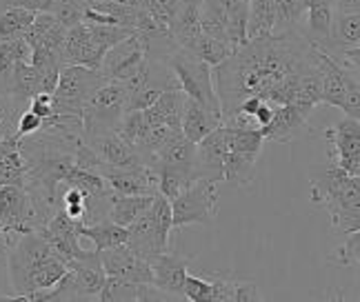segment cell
<instances>
[{
	"label": "cell",
	"instance_id": "obj_8",
	"mask_svg": "<svg viewBox=\"0 0 360 302\" xmlns=\"http://www.w3.org/2000/svg\"><path fill=\"white\" fill-rule=\"evenodd\" d=\"M147 47H149L147 36L134 32L129 38H124L122 43L105 51L103 63H101V74L107 80L124 82L141 70L143 63L147 60Z\"/></svg>",
	"mask_w": 360,
	"mask_h": 302
},
{
	"label": "cell",
	"instance_id": "obj_43",
	"mask_svg": "<svg viewBox=\"0 0 360 302\" xmlns=\"http://www.w3.org/2000/svg\"><path fill=\"white\" fill-rule=\"evenodd\" d=\"M51 13L56 16V20L63 25V27H74V25H80L82 22V13H85V7H82L78 0H69V3H58L51 7Z\"/></svg>",
	"mask_w": 360,
	"mask_h": 302
},
{
	"label": "cell",
	"instance_id": "obj_2",
	"mask_svg": "<svg viewBox=\"0 0 360 302\" xmlns=\"http://www.w3.org/2000/svg\"><path fill=\"white\" fill-rule=\"evenodd\" d=\"M311 204L331 216V227L340 236L360 231V176L345 173L334 162L309 178Z\"/></svg>",
	"mask_w": 360,
	"mask_h": 302
},
{
	"label": "cell",
	"instance_id": "obj_9",
	"mask_svg": "<svg viewBox=\"0 0 360 302\" xmlns=\"http://www.w3.org/2000/svg\"><path fill=\"white\" fill-rule=\"evenodd\" d=\"M331 145V162L349 176H360V120L345 116L334 127L325 129Z\"/></svg>",
	"mask_w": 360,
	"mask_h": 302
},
{
	"label": "cell",
	"instance_id": "obj_46",
	"mask_svg": "<svg viewBox=\"0 0 360 302\" xmlns=\"http://www.w3.org/2000/svg\"><path fill=\"white\" fill-rule=\"evenodd\" d=\"M43 118H38L36 114H32L30 109L27 112H22L16 120V131L22 136V138H27V136H36L40 129H43Z\"/></svg>",
	"mask_w": 360,
	"mask_h": 302
},
{
	"label": "cell",
	"instance_id": "obj_12",
	"mask_svg": "<svg viewBox=\"0 0 360 302\" xmlns=\"http://www.w3.org/2000/svg\"><path fill=\"white\" fill-rule=\"evenodd\" d=\"M101 263L105 269V276L122 278L136 284H151V280H154L149 263L143 258H138L127 244L101 251Z\"/></svg>",
	"mask_w": 360,
	"mask_h": 302
},
{
	"label": "cell",
	"instance_id": "obj_25",
	"mask_svg": "<svg viewBox=\"0 0 360 302\" xmlns=\"http://www.w3.org/2000/svg\"><path fill=\"white\" fill-rule=\"evenodd\" d=\"M276 7L274 0H249L247 11V40L265 38L274 34Z\"/></svg>",
	"mask_w": 360,
	"mask_h": 302
},
{
	"label": "cell",
	"instance_id": "obj_26",
	"mask_svg": "<svg viewBox=\"0 0 360 302\" xmlns=\"http://www.w3.org/2000/svg\"><path fill=\"white\" fill-rule=\"evenodd\" d=\"M7 80H9V96L16 100L30 103L40 91L38 74L30 63H16L11 70H7Z\"/></svg>",
	"mask_w": 360,
	"mask_h": 302
},
{
	"label": "cell",
	"instance_id": "obj_19",
	"mask_svg": "<svg viewBox=\"0 0 360 302\" xmlns=\"http://www.w3.org/2000/svg\"><path fill=\"white\" fill-rule=\"evenodd\" d=\"M220 125H223V116L210 112L196 100L185 98L183 118H180V131L185 133V138H189L191 143H200L207 133H212Z\"/></svg>",
	"mask_w": 360,
	"mask_h": 302
},
{
	"label": "cell",
	"instance_id": "obj_17",
	"mask_svg": "<svg viewBox=\"0 0 360 302\" xmlns=\"http://www.w3.org/2000/svg\"><path fill=\"white\" fill-rule=\"evenodd\" d=\"M174 45L180 49H191L200 32V0H178L174 18L167 27Z\"/></svg>",
	"mask_w": 360,
	"mask_h": 302
},
{
	"label": "cell",
	"instance_id": "obj_11",
	"mask_svg": "<svg viewBox=\"0 0 360 302\" xmlns=\"http://www.w3.org/2000/svg\"><path fill=\"white\" fill-rule=\"evenodd\" d=\"M314 109L300 107V105H281L274 109V118L267 122L265 127H260L262 138L287 145L294 143L300 133L309 131V116Z\"/></svg>",
	"mask_w": 360,
	"mask_h": 302
},
{
	"label": "cell",
	"instance_id": "obj_16",
	"mask_svg": "<svg viewBox=\"0 0 360 302\" xmlns=\"http://www.w3.org/2000/svg\"><path fill=\"white\" fill-rule=\"evenodd\" d=\"M82 143L89 145L96 156H98L107 167H116V169H124V167H136V164H143L141 156L136 154V149L124 143L116 131H103L89 136V138H82Z\"/></svg>",
	"mask_w": 360,
	"mask_h": 302
},
{
	"label": "cell",
	"instance_id": "obj_30",
	"mask_svg": "<svg viewBox=\"0 0 360 302\" xmlns=\"http://www.w3.org/2000/svg\"><path fill=\"white\" fill-rule=\"evenodd\" d=\"M158 171V194H162L169 202L185 191L193 180H198L196 173L189 169H176V167H154Z\"/></svg>",
	"mask_w": 360,
	"mask_h": 302
},
{
	"label": "cell",
	"instance_id": "obj_5",
	"mask_svg": "<svg viewBox=\"0 0 360 302\" xmlns=\"http://www.w3.org/2000/svg\"><path fill=\"white\" fill-rule=\"evenodd\" d=\"M105 82L107 78L101 74V70H89L82 65H63L56 91H53V114L82 116V107Z\"/></svg>",
	"mask_w": 360,
	"mask_h": 302
},
{
	"label": "cell",
	"instance_id": "obj_20",
	"mask_svg": "<svg viewBox=\"0 0 360 302\" xmlns=\"http://www.w3.org/2000/svg\"><path fill=\"white\" fill-rule=\"evenodd\" d=\"M185 98L187 96L180 89L162 91L154 105L143 109L147 125H167L172 129H180V118H183Z\"/></svg>",
	"mask_w": 360,
	"mask_h": 302
},
{
	"label": "cell",
	"instance_id": "obj_50",
	"mask_svg": "<svg viewBox=\"0 0 360 302\" xmlns=\"http://www.w3.org/2000/svg\"><path fill=\"white\" fill-rule=\"evenodd\" d=\"M78 3L85 7V9H98L103 7L105 3H109V0H78Z\"/></svg>",
	"mask_w": 360,
	"mask_h": 302
},
{
	"label": "cell",
	"instance_id": "obj_14",
	"mask_svg": "<svg viewBox=\"0 0 360 302\" xmlns=\"http://www.w3.org/2000/svg\"><path fill=\"white\" fill-rule=\"evenodd\" d=\"M103 56H105V51L91 40L87 22L69 27L63 51H60L63 65H82V67H89V70H101Z\"/></svg>",
	"mask_w": 360,
	"mask_h": 302
},
{
	"label": "cell",
	"instance_id": "obj_49",
	"mask_svg": "<svg viewBox=\"0 0 360 302\" xmlns=\"http://www.w3.org/2000/svg\"><path fill=\"white\" fill-rule=\"evenodd\" d=\"M274 109H276V105H271V103H262V105L256 109L254 118H256V122H258V127H265L267 122L274 118Z\"/></svg>",
	"mask_w": 360,
	"mask_h": 302
},
{
	"label": "cell",
	"instance_id": "obj_24",
	"mask_svg": "<svg viewBox=\"0 0 360 302\" xmlns=\"http://www.w3.org/2000/svg\"><path fill=\"white\" fill-rule=\"evenodd\" d=\"M78 233H80V238H87L94 242L96 251H105V249H112V247L127 244V227H120L109 221V218L91 223V225H80Z\"/></svg>",
	"mask_w": 360,
	"mask_h": 302
},
{
	"label": "cell",
	"instance_id": "obj_41",
	"mask_svg": "<svg viewBox=\"0 0 360 302\" xmlns=\"http://www.w3.org/2000/svg\"><path fill=\"white\" fill-rule=\"evenodd\" d=\"M145 11L149 13L151 18H154L160 27L167 29L174 13H176V7H178V0H141Z\"/></svg>",
	"mask_w": 360,
	"mask_h": 302
},
{
	"label": "cell",
	"instance_id": "obj_44",
	"mask_svg": "<svg viewBox=\"0 0 360 302\" xmlns=\"http://www.w3.org/2000/svg\"><path fill=\"white\" fill-rule=\"evenodd\" d=\"M342 112L345 116L349 118H358L360 120V82L358 78L349 80L347 85V91H345V100H342Z\"/></svg>",
	"mask_w": 360,
	"mask_h": 302
},
{
	"label": "cell",
	"instance_id": "obj_29",
	"mask_svg": "<svg viewBox=\"0 0 360 302\" xmlns=\"http://www.w3.org/2000/svg\"><path fill=\"white\" fill-rule=\"evenodd\" d=\"M274 7H276L274 34L300 32L298 27L304 20V11H307V0H274Z\"/></svg>",
	"mask_w": 360,
	"mask_h": 302
},
{
	"label": "cell",
	"instance_id": "obj_27",
	"mask_svg": "<svg viewBox=\"0 0 360 302\" xmlns=\"http://www.w3.org/2000/svg\"><path fill=\"white\" fill-rule=\"evenodd\" d=\"M256 156L238 154V151H227L223 162V180L229 187H245L254 180L256 176Z\"/></svg>",
	"mask_w": 360,
	"mask_h": 302
},
{
	"label": "cell",
	"instance_id": "obj_48",
	"mask_svg": "<svg viewBox=\"0 0 360 302\" xmlns=\"http://www.w3.org/2000/svg\"><path fill=\"white\" fill-rule=\"evenodd\" d=\"M3 3H5V7H22L34 13L51 11V7H53V0H3Z\"/></svg>",
	"mask_w": 360,
	"mask_h": 302
},
{
	"label": "cell",
	"instance_id": "obj_39",
	"mask_svg": "<svg viewBox=\"0 0 360 302\" xmlns=\"http://www.w3.org/2000/svg\"><path fill=\"white\" fill-rule=\"evenodd\" d=\"M63 204L60 207L65 209V214L69 218H74V221H80L85 218V209H87V198L89 194H85V191H80L78 187H69L63 183Z\"/></svg>",
	"mask_w": 360,
	"mask_h": 302
},
{
	"label": "cell",
	"instance_id": "obj_34",
	"mask_svg": "<svg viewBox=\"0 0 360 302\" xmlns=\"http://www.w3.org/2000/svg\"><path fill=\"white\" fill-rule=\"evenodd\" d=\"M32 45L25 36L16 38H0V72L11 70L16 63H30Z\"/></svg>",
	"mask_w": 360,
	"mask_h": 302
},
{
	"label": "cell",
	"instance_id": "obj_3",
	"mask_svg": "<svg viewBox=\"0 0 360 302\" xmlns=\"http://www.w3.org/2000/svg\"><path fill=\"white\" fill-rule=\"evenodd\" d=\"M165 60H167V65L172 67V72L178 80V87L187 98L200 103L202 107H207L210 112H214L218 116H223L220 100L214 89V78H212L210 65L180 47H174L167 56H165Z\"/></svg>",
	"mask_w": 360,
	"mask_h": 302
},
{
	"label": "cell",
	"instance_id": "obj_45",
	"mask_svg": "<svg viewBox=\"0 0 360 302\" xmlns=\"http://www.w3.org/2000/svg\"><path fill=\"white\" fill-rule=\"evenodd\" d=\"M30 112L36 114L38 118H43V122L49 120L53 116V96L45 93V91H38L30 100Z\"/></svg>",
	"mask_w": 360,
	"mask_h": 302
},
{
	"label": "cell",
	"instance_id": "obj_40",
	"mask_svg": "<svg viewBox=\"0 0 360 302\" xmlns=\"http://www.w3.org/2000/svg\"><path fill=\"white\" fill-rule=\"evenodd\" d=\"M185 300L189 302H212V282L205 276H196V273H187L185 278Z\"/></svg>",
	"mask_w": 360,
	"mask_h": 302
},
{
	"label": "cell",
	"instance_id": "obj_37",
	"mask_svg": "<svg viewBox=\"0 0 360 302\" xmlns=\"http://www.w3.org/2000/svg\"><path fill=\"white\" fill-rule=\"evenodd\" d=\"M98 300L103 302H129V300H138V284L129 282V280H122V278H114V276H107L105 284L98 294Z\"/></svg>",
	"mask_w": 360,
	"mask_h": 302
},
{
	"label": "cell",
	"instance_id": "obj_7",
	"mask_svg": "<svg viewBox=\"0 0 360 302\" xmlns=\"http://www.w3.org/2000/svg\"><path fill=\"white\" fill-rule=\"evenodd\" d=\"M0 227L9 240V247L25 233L38 231L40 218L36 211V204L25 187L3 185L0 187Z\"/></svg>",
	"mask_w": 360,
	"mask_h": 302
},
{
	"label": "cell",
	"instance_id": "obj_32",
	"mask_svg": "<svg viewBox=\"0 0 360 302\" xmlns=\"http://www.w3.org/2000/svg\"><path fill=\"white\" fill-rule=\"evenodd\" d=\"M36 13L22 7H5L0 13V38H16L25 36L32 27Z\"/></svg>",
	"mask_w": 360,
	"mask_h": 302
},
{
	"label": "cell",
	"instance_id": "obj_51",
	"mask_svg": "<svg viewBox=\"0 0 360 302\" xmlns=\"http://www.w3.org/2000/svg\"><path fill=\"white\" fill-rule=\"evenodd\" d=\"M7 251H9V240H7V236H5L3 227H0V256L7 254Z\"/></svg>",
	"mask_w": 360,
	"mask_h": 302
},
{
	"label": "cell",
	"instance_id": "obj_31",
	"mask_svg": "<svg viewBox=\"0 0 360 302\" xmlns=\"http://www.w3.org/2000/svg\"><path fill=\"white\" fill-rule=\"evenodd\" d=\"M225 127V125H223ZM227 131V147L229 151H238V154H247V156H260L262 149V131L260 127L256 129H236V127H225Z\"/></svg>",
	"mask_w": 360,
	"mask_h": 302
},
{
	"label": "cell",
	"instance_id": "obj_4",
	"mask_svg": "<svg viewBox=\"0 0 360 302\" xmlns=\"http://www.w3.org/2000/svg\"><path fill=\"white\" fill-rule=\"evenodd\" d=\"M124 112H127V89L118 80H107L82 107V138L103 131H116Z\"/></svg>",
	"mask_w": 360,
	"mask_h": 302
},
{
	"label": "cell",
	"instance_id": "obj_13",
	"mask_svg": "<svg viewBox=\"0 0 360 302\" xmlns=\"http://www.w3.org/2000/svg\"><path fill=\"white\" fill-rule=\"evenodd\" d=\"M149 267H151V284L162 296H172V298H185L183 289H185V278L189 273V260L187 258H180L174 254H158L156 258L149 260Z\"/></svg>",
	"mask_w": 360,
	"mask_h": 302
},
{
	"label": "cell",
	"instance_id": "obj_47",
	"mask_svg": "<svg viewBox=\"0 0 360 302\" xmlns=\"http://www.w3.org/2000/svg\"><path fill=\"white\" fill-rule=\"evenodd\" d=\"M256 300H260L258 284L236 278V284H233V302H256Z\"/></svg>",
	"mask_w": 360,
	"mask_h": 302
},
{
	"label": "cell",
	"instance_id": "obj_42",
	"mask_svg": "<svg viewBox=\"0 0 360 302\" xmlns=\"http://www.w3.org/2000/svg\"><path fill=\"white\" fill-rule=\"evenodd\" d=\"M212 282V302H233V284L236 278H231L229 273H212L205 276Z\"/></svg>",
	"mask_w": 360,
	"mask_h": 302
},
{
	"label": "cell",
	"instance_id": "obj_6",
	"mask_svg": "<svg viewBox=\"0 0 360 302\" xmlns=\"http://www.w3.org/2000/svg\"><path fill=\"white\" fill-rule=\"evenodd\" d=\"M218 183L198 178L185 191L172 200V221L174 229H183L187 225L210 227L218 211Z\"/></svg>",
	"mask_w": 360,
	"mask_h": 302
},
{
	"label": "cell",
	"instance_id": "obj_36",
	"mask_svg": "<svg viewBox=\"0 0 360 302\" xmlns=\"http://www.w3.org/2000/svg\"><path fill=\"white\" fill-rule=\"evenodd\" d=\"M360 258V233L354 231L345 236V242H340L334 251L327 256V265L331 267H358Z\"/></svg>",
	"mask_w": 360,
	"mask_h": 302
},
{
	"label": "cell",
	"instance_id": "obj_18",
	"mask_svg": "<svg viewBox=\"0 0 360 302\" xmlns=\"http://www.w3.org/2000/svg\"><path fill=\"white\" fill-rule=\"evenodd\" d=\"M151 167H176V169H189L196 173V143L185 138L183 131H174L165 145L156 151ZM198 178V176H196Z\"/></svg>",
	"mask_w": 360,
	"mask_h": 302
},
{
	"label": "cell",
	"instance_id": "obj_52",
	"mask_svg": "<svg viewBox=\"0 0 360 302\" xmlns=\"http://www.w3.org/2000/svg\"><path fill=\"white\" fill-rule=\"evenodd\" d=\"M58 3H69V0H53V5H58Z\"/></svg>",
	"mask_w": 360,
	"mask_h": 302
},
{
	"label": "cell",
	"instance_id": "obj_10",
	"mask_svg": "<svg viewBox=\"0 0 360 302\" xmlns=\"http://www.w3.org/2000/svg\"><path fill=\"white\" fill-rule=\"evenodd\" d=\"M101 176L112 187L116 196H156L158 194V171L151 164H136V167H105Z\"/></svg>",
	"mask_w": 360,
	"mask_h": 302
},
{
	"label": "cell",
	"instance_id": "obj_15",
	"mask_svg": "<svg viewBox=\"0 0 360 302\" xmlns=\"http://www.w3.org/2000/svg\"><path fill=\"white\" fill-rule=\"evenodd\" d=\"M227 151V131L220 125L212 133H207L200 143H196V176L212 183L223 180V162Z\"/></svg>",
	"mask_w": 360,
	"mask_h": 302
},
{
	"label": "cell",
	"instance_id": "obj_28",
	"mask_svg": "<svg viewBox=\"0 0 360 302\" xmlns=\"http://www.w3.org/2000/svg\"><path fill=\"white\" fill-rule=\"evenodd\" d=\"M151 200H154V196H114L107 218L120 227H129L147 211Z\"/></svg>",
	"mask_w": 360,
	"mask_h": 302
},
{
	"label": "cell",
	"instance_id": "obj_38",
	"mask_svg": "<svg viewBox=\"0 0 360 302\" xmlns=\"http://www.w3.org/2000/svg\"><path fill=\"white\" fill-rule=\"evenodd\" d=\"M89 34H91L94 43L98 45L103 51H107L114 45L122 43L124 38H129L134 34V29L122 27V25H89Z\"/></svg>",
	"mask_w": 360,
	"mask_h": 302
},
{
	"label": "cell",
	"instance_id": "obj_33",
	"mask_svg": "<svg viewBox=\"0 0 360 302\" xmlns=\"http://www.w3.org/2000/svg\"><path fill=\"white\" fill-rule=\"evenodd\" d=\"M189 53H193L196 58H200L202 63H207L210 67H216L223 63L229 53L233 51L227 43H223V40H216L212 36H205L200 34L196 38V43L191 45V49H187Z\"/></svg>",
	"mask_w": 360,
	"mask_h": 302
},
{
	"label": "cell",
	"instance_id": "obj_35",
	"mask_svg": "<svg viewBox=\"0 0 360 302\" xmlns=\"http://www.w3.org/2000/svg\"><path fill=\"white\" fill-rule=\"evenodd\" d=\"M147 129H149V125L145 120V114L138 112V109H131V112H124V116L120 118L116 133L124 143H129L136 149V145L143 140V136L147 133Z\"/></svg>",
	"mask_w": 360,
	"mask_h": 302
},
{
	"label": "cell",
	"instance_id": "obj_21",
	"mask_svg": "<svg viewBox=\"0 0 360 302\" xmlns=\"http://www.w3.org/2000/svg\"><path fill=\"white\" fill-rule=\"evenodd\" d=\"M65 36H67V27H63L51 11H40V13H36L32 27H30V29H27V34H25L27 43H30L32 47L43 45V47H47V49L58 51V53L63 51ZM60 60H63V58H60Z\"/></svg>",
	"mask_w": 360,
	"mask_h": 302
},
{
	"label": "cell",
	"instance_id": "obj_22",
	"mask_svg": "<svg viewBox=\"0 0 360 302\" xmlns=\"http://www.w3.org/2000/svg\"><path fill=\"white\" fill-rule=\"evenodd\" d=\"M334 5L336 0H307V11H304L307 29L302 32V36L311 45L327 43L331 32V18H334Z\"/></svg>",
	"mask_w": 360,
	"mask_h": 302
},
{
	"label": "cell",
	"instance_id": "obj_23",
	"mask_svg": "<svg viewBox=\"0 0 360 302\" xmlns=\"http://www.w3.org/2000/svg\"><path fill=\"white\" fill-rule=\"evenodd\" d=\"M67 269H72L78 289L82 291L85 298L101 294L105 278H107L103 263H101V251H96L91 258H85V260H69Z\"/></svg>",
	"mask_w": 360,
	"mask_h": 302
},
{
	"label": "cell",
	"instance_id": "obj_1",
	"mask_svg": "<svg viewBox=\"0 0 360 302\" xmlns=\"http://www.w3.org/2000/svg\"><path fill=\"white\" fill-rule=\"evenodd\" d=\"M311 72H318L316 45L302 32H285L247 40L223 63L212 67V78L225 118L249 96H258L267 103L285 82Z\"/></svg>",
	"mask_w": 360,
	"mask_h": 302
}]
</instances>
